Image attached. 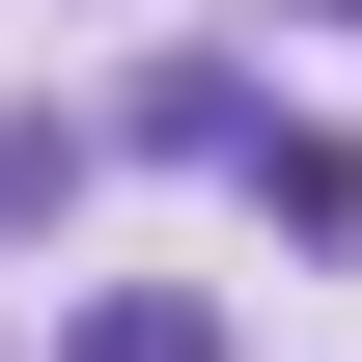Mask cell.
Returning a JSON list of instances; mask_svg holds the SVG:
<instances>
[{
  "mask_svg": "<svg viewBox=\"0 0 362 362\" xmlns=\"http://www.w3.org/2000/svg\"><path fill=\"white\" fill-rule=\"evenodd\" d=\"M84 362H223V334H195L168 279H139V307H84Z\"/></svg>",
  "mask_w": 362,
  "mask_h": 362,
  "instance_id": "6da1fadb",
  "label": "cell"
}]
</instances>
